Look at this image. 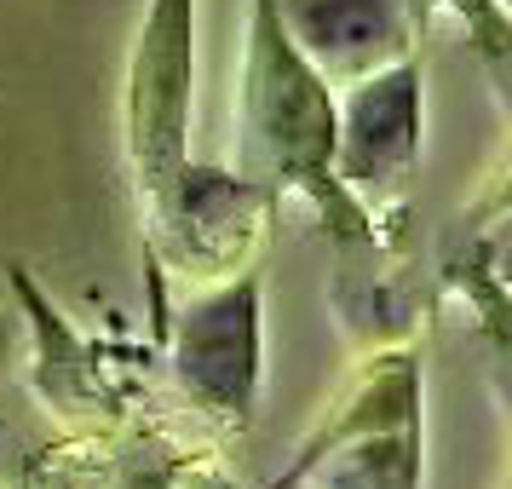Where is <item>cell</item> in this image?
<instances>
[{
	"label": "cell",
	"mask_w": 512,
	"mask_h": 489,
	"mask_svg": "<svg viewBox=\"0 0 512 489\" xmlns=\"http://www.w3.org/2000/svg\"><path fill=\"white\" fill-rule=\"evenodd\" d=\"M420 121L426 104L409 58L346 81V98H334V179L346 196H380L409 179L420 156Z\"/></svg>",
	"instance_id": "5"
},
{
	"label": "cell",
	"mask_w": 512,
	"mask_h": 489,
	"mask_svg": "<svg viewBox=\"0 0 512 489\" xmlns=\"http://www.w3.org/2000/svg\"><path fill=\"white\" fill-rule=\"evenodd\" d=\"M265 369V328H259V277L219 282L185 305L173 334V374L208 415L248 420Z\"/></svg>",
	"instance_id": "4"
},
{
	"label": "cell",
	"mask_w": 512,
	"mask_h": 489,
	"mask_svg": "<svg viewBox=\"0 0 512 489\" xmlns=\"http://www.w3.org/2000/svg\"><path fill=\"white\" fill-rule=\"evenodd\" d=\"M236 173L300 190L328 219H357V196L334 179V87L288 41L277 0H248V47L236 81Z\"/></svg>",
	"instance_id": "1"
},
{
	"label": "cell",
	"mask_w": 512,
	"mask_h": 489,
	"mask_svg": "<svg viewBox=\"0 0 512 489\" xmlns=\"http://www.w3.org/2000/svg\"><path fill=\"white\" fill-rule=\"evenodd\" d=\"M294 478L317 472V489H420V374L415 357H374V369L351 386ZM288 478V484H294Z\"/></svg>",
	"instance_id": "3"
},
{
	"label": "cell",
	"mask_w": 512,
	"mask_h": 489,
	"mask_svg": "<svg viewBox=\"0 0 512 489\" xmlns=\"http://www.w3.org/2000/svg\"><path fill=\"white\" fill-rule=\"evenodd\" d=\"M196 0H150L127 58L121 133L144 208L156 213L190 167V104H196Z\"/></svg>",
	"instance_id": "2"
},
{
	"label": "cell",
	"mask_w": 512,
	"mask_h": 489,
	"mask_svg": "<svg viewBox=\"0 0 512 489\" xmlns=\"http://www.w3.org/2000/svg\"><path fill=\"white\" fill-rule=\"evenodd\" d=\"M277 18L328 87L409 58L420 29L409 0H277Z\"/></svg>",
	"instance_id": "6"
},
{
	"label": "cell",
	"mask_w": 512,
	"mask_h": 489,
	"mask_svg": "<svg viewBox=\"0 0 512 489\" xmlns=\"http://www.w3.org/2000/svg\"><path fill=\"white\" fill-rule=\"evenodd\" d=\"M12 346H18V323H12V311H0V380H6V363H12Z\"/></svg>",
	"instance_id": "7"
}]
</instances>
